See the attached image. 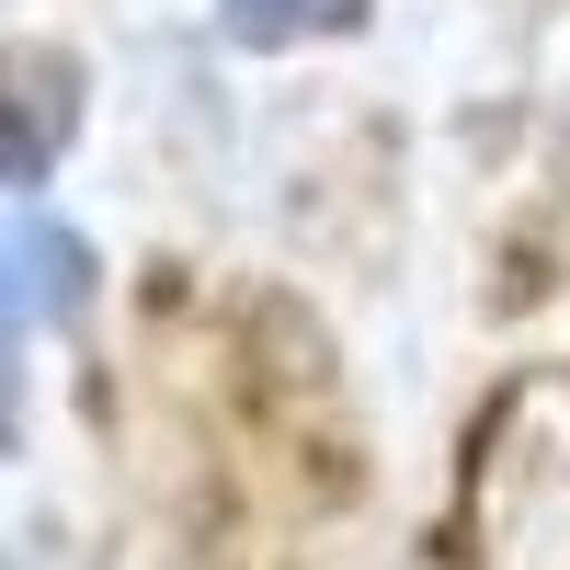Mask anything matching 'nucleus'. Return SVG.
<instances>
[{
	"label": "nucleus",
	"instance_id": "nucleus-1",
	"mask_svg": "<svg viewBox=\"0 0 570 570\" xmlns=\"http://www.w3.org/2000/svg\"><path fill=\"white\" fill-rule=\"evenodd\" d=\"M80 58L69 46H0V195H35V183H58L69 137H80Z\"/></svg>",
	"mask_w": 570,
	"mask_h": 570
},
{
	"label": "nucleus",
	"instance_id": "nucleus-2",
	"mask_svg": "<svg viewBox=\"0 0 570 570\" xmlns=\"http://www.w3.org/2000/svg\"><path fill=\"white\" fill-rule=\"evenodd\" d=\"M0 274H12L23 320H46V331L91 308V240L58 228V217H12V228H0Z\"/></svg>",
	"mask_w": 570,
	"mask_h": 570
},
{
	"label": "nucleus",
	"instance_id": "nucleus-3",
	"mask_svg": "<svg viewBox=\"0 0 570 570\" xmlns=\"http://www.w3.org/2000/svg\"><path fill=\"white\" fill-rule=\"evenodd\" d=\"M376 0H217V23L240 46H308V35H354Z\"/></svg>",
	"mask_w": 570,
	"mask_h": 570
},
{
	"label": "nucleus",
	"instance_id": "nucleus-4",
	"mask_svg": "<svg viewBox=\"0 0 570 570\" xmlns=\"http://www.w3.org/2000/svg\"><path fill=\"white\" fill-rule=\"evenodd\" d=\"M23 297H12V274H0V445H12V400H23Z\"/></svg>",
	"mask_w": 570,
	"mask_h": 570
}]
</instances>
